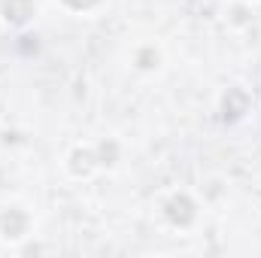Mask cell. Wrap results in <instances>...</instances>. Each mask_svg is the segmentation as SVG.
<instances>
[{"label":"cell","mask_w":261,"mask_h":258,"mask_svg":"<svg viewBox=\"0 0 261 258\" xmlns=\"http://www.w3.org/2000/svg\"><path fill=\"white\" fill-rule=\"evenodd\" d=\"M3 12H6L9 21L18 24V21H24V18L34 12V3H31V0H6V3H3Z\"/></svg>","instance_id":"obj_1"},{"label":"cell","mask_w":261,"mask_h":258,"mask_svg":"<svg viewBox=\"0 0 261 258\" xmlns=\"http://www.w3.org/2000/svg\"><path fill=\"white\" fill-rule=\"evenodd\" d=\"M70 6H76V9H85V6H94L97 0H67Z\"/></svg>","instance_id":"obj_3"},{"label":"cell","mask_w":261,"mask_h":258,"mask_svg":"<svg viewBox=\"0 0 261 258\" xmlns=\"http://www.w3.org/2000/svg\"><path fill=\"white\" fill-rule=\"evenodd\" d=\"M0 222H3V228H6V231H9L12 237H15V231H21V225H24V219H21L18 213H12V222H9V216H3Z\"/></svg>","instance_id":"obj_2"}]
</instances>
